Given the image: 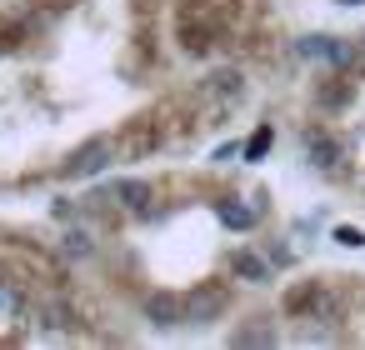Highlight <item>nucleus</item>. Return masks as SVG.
<instances>
[{
	"mask_svg": "<svg viewBox=\"0 0 365 350\" xmlns=\"http://www.w3.org/2000/svg\"><path fill=\"white\" fill-rule=\"evenodd\" d=\"M230 270H235V280H245V285H270V255H255V250H235Z\"/></svg>",
	"mask_w": 365,
	"mask_h": 350,
	"instance_id": "obj_10",
	"label": "nucleus"
},
{
	"mask_svg": "<svg viewBox=\"0 0 365 350\" xmlns=\"http://www.w3.org/2000/svg\"><path fill=\"white\" fill-rule=\"evenodd\" d=\"M260 210H265L260 200H255V205H245V200H235V195H230V200H215V215H220L225 230H255V225H260Z\"/></svg>",
	"mask_w": 365,
	"mask_h": 350,
	"instance_id": "obj_7",
	"label": "nucleus"
},
{
	"mask_svg": "<svg viewBox=\"0 0 365 350\" xmlns=\"http://www.w3.org/2000/svg\"><path fill=\"white\" fill-rule=\"evenodd\" d=\"M350 101H355V81H345V76L315 86V105H320V110H345Z\"/></svg>",
	"mask_w": 365,
	"mask_h": 350,
	"instance_id": "obj_11",
	"label": "nucleus"
},
{
	"mask_svg": "<svg viewBox=\"0 0 365 350\" xmlns=\"http://www.w3.org/2000/svg\"><path fill=\"white\" fill-rule=\"evenodd\" d=\"M110 160H115V140H110V135H96V140H86V145L71 155L66 175H76V180H91V175H101Z\"/></svg>",
	"mask_w": 365,
	"mask_h": 350,
	"instance_id": "obj_4",
	"label": "nucleus"
},
{
	"mask_svg": "<svg viewBox=\"0 0 365 350\" xmlns=\"http://www.w3.org/2000/svg\"><path fill=\"white\" fill-rule=\"evenodd\" d=\"M36 320H41L46 330H71V325H76V310H71L66 300H41V305H36Z\"/></svg>",
	"mask_w": 365,
	"mask_h": 350,
	"instance_id": "obj_13",
	"label": "nucleus"
},
{
	"mask_svg": "<svg viewBox=\"0 0 365 350\" xmlns=\"http://www.w3.org/2000/svg\"><path fill=\"white\" fill-rule=\"evenodd\" d=\"M225 310H230V290H225L220 280H205L200 290L185 295V325H210V320H220Z\"/></svg>",
	"mask_w": 365,
	"mask_h": 350,
	"instance_id": "obj_3",
	"label": "nucleus"
},
{
	"mask_svg": "<svg viewBox=\"0 0 365 350\" xmlns=\"http://www.w3.org/2000/svg\"><path fill=\"white\" fill-rule=\"evenodd\" d=\"M315 300H320V280H305L285 290V315H315Z\"/></svg>",
	"mask_w": 365,
	"mask_h": 350,
	"instance_id": "obj_12",
	"label": "nucleus"
},
{
	"mask_svg": "<svg viewBox=\"0 0 365 350\" xmlns=\"http://www.w3.org/2000/svg\"><path fill=\"white\" fill-rule=\"evenodd\" d=\"M295 51L305 61H320V66H335V71L355 66V41H340V36H300Z\"/></svg>",
	"mask_w": 365,
	"mask_h": 350,
	"instance_id": "obj_2",
	"label": "nucleus"
},
{
	"mask_svg": "<svg viewBox=\"0 0 365 350\" xmlns=\"http://www.w3.org/2000/svg\"><path fill=\"white\" fill-rule=\"evenodd\" d=\"M200 96L205 101H235V96H245V76L240 71H215V76L200 81Z\"/></svg>",
	"mask_w": 365,
	"mask_h": 350,
	"instance_id": "obj_8",
	"label": "nucleus"
},
{
	"mask_svg": "<svg viewBox=\"0 0 365 350\" xmlns=\"http://www.w3.org/2000/svg\"><path fill=\"white\" fill-rule=\"evenodd\" d=\"M145 320H150L155 330H175V325H185V295H170V290L145 295Z\"/></svg>",
	"mask_w": 365,
	"mask_h": 350,
	"instance_id": "obj_5",
	"label": "nucleus"
},
{
	"mask_svg": "<svg viewBox=\"0 0 365 350\" xmlns=\"http://www.w3.org/2000/svg\"><path fill=\"white\" fill-rule=\"evenodd\" d=\"M230 340H235V345H275V330H270V325H245V330H235Z\"/></svg>",
	"mask_w": 365,
	"mask_h": 350,
	"instance_id": "obj_16",
	"label": "nucleus"
},
{
	"mask_svg": "<svg viewBox=\"0 0 365 350\" xmlns=\"http://www.w3.org/2000/svg\"><path fill=\"white\" fill-rule=\"evenodd\" d=\"M175 36H180V51H185V56H205V51L215 46V36H220V21H215L205 6H180Z\"/></svg>",
	"mask_w": 365,
	"mask_h": 350,
	"instance_id": "obj_1",
	"label": "nucleus"
},
{
	"mask_svg": "<svg viewBox=\"0 0 365 350\" xmlns=\"http://www.w3.org/2000/svg\"><path fill=\"white\" fill-rule=\"evenodd\" d=\"M235 155H240V140H225V145L215 150V160H235Z\"/></svg>",
	"mask_w": 365,
	"mask_h": 350,
	"instance_id": "obj_19",
	"label": "nucleus"
},
{
	"mask_svg": "<svg viewBox=\"0 0 365 350\" xmlns=\"http://www.w3.org/2000/svg\"><path fill=\"white\" fill-rule=\"evenodd\" d=\"M61 250H66L71 260H86V255H96V240H91V230H66Z\"/></svg>",
	"mask_w": 365,
	"mask_h": 350,
	"instance_id": "obj_15",
	"label": "nucleus"
},
{
	"mask_svg": "<svg viewBox=\"0 0 365 350\" xmlns=\"http://www.w3.org/2000/svg\"><path fill=\"white\" fill-rule=\"evenodd\" d=\"M335 245H345V250H360V245H365V230H355V225H335Z\"/></svg>",
	"mask_w": 365,
	"mask_h": 350,
	"instance_id": "obj_17",
	"label": "nucleus"
},
{
	"mask_svg": "<svg viewBox=\"0 0 365 350\" xmlns=\"http://www.w3.org/2000/svg\"><path fill=\"white\" fill-rule=\"evenodd\" d=\"M270 145H275V125H260V130H255V135L240 145V155L255 165V160H265V155H270Z\"/></svg>",
	"mask_w": 365,
	"mask_h": 350,
	"instance_id": "obj_14",
	"label": "nucleus"
},
{
	"mask_svg": "<svg viewBox=\"0 0 365 350\" xmlns=\"http://www.w3.org/2000/svg\"><path fill=\"white\" fill-rule=\"evenodd\" d=\"M295 255H290V245H270V265H290Z\"/></svg>",
	"mask_w": 365,
	"mask_h": 350,
	"instance_id": "obj_18",
	"label": "nucleus"
},
{
	"mask_svg": "<svg viewBox=\"0 0 365 350\" xmlns=\"http://www.w3.org/2000/svg\"><path fill=\"white\" fill-rule=\"evenodd\" d=\"M300 140H305V160H310L315 170H335V165H340V155H345V150H340V140H335L330 130H320V125H310Z\"/></svg>",
	"mask_w": 365,
	"mask_h": 350,
	"instance_id": "obj_6",
	"label": "nucleus"
},
{
	"mask_svg": "<svg viewBox=\"0 0 365 350\" xmlns=\"http://www.w3.org/2000/svg\"><path fill=\"white\" fill-rule=\"evenodd\" d=\"M335 6H345V11H355V6H365V0H335Z\"/></svg>",
	"mask_w": 365,
	"mask_h": 350,
	"instance_id": "obj_20",
	"label": "nucleus"
},
{
	"mask_svg": "<svg viewBox=\"0 0 365 350\" xmlns=\"http://www.w3.org/2000/svg\"><path fill=\"white\" fill-rule=\"evenodd\" d=\"M110 200L115 205H125V210H140V215H150V180H135V175H125V180H115L110 185Z\"/></svg>",
	"mask_w": 365,
	"mask_h": 350,
	"instance_id": "obj_9",
	"label": "nucleus"
}]
</instances>
